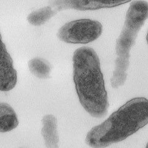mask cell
Instances as JSON below:
<instances>
[{
  "instance_id": "obj_8",
  "label": "cell",
  "mask_w": 148,
  "mask_h": 148,
  "mask_svg": "<svg viewBox=\"0 0 148 148\" xmlns=\"http://www.w3.org/2000/svg\"><path fill=\"white\" fill-rule=\"evenodd\" d=\"M18 125V120L14 110L9 104L0 102V132H10Z\"/></svg>"
},
{
  "instance_id": "obj_11",
  "label": "cell",
  "mask_w": 148,
  "mask_h": 148,
  "mask_svg": "<svg viewBox=\"0 0 148 148\" xmlns=\"http://www.w3.org/2000/svg\"><path fill=\"white\" fill-rule=\"evenodd\" d=\"M146 40H147V45H148V32H147V36H146Z\"/></svg>"
},
{
  "instance_id": "obj_5",
  "label": "cell",
  "mask_w": 148,
  "mask_h": 148,
  "mask_svg": "<svg viewBox=\"0 0 148 148\" xmlns=\"http://www.w3.org/2000/svg\"><path fill=\"white\" fill-rule=\"evenodd\" d=\"M132 0H52L59 9H73L78 11H93L117 7Z\"/></svg>"
},
{
  "instance_id": "obj_6",
  "label": "cell",
  "mask_w": 148,
  "mask_h": 148,
  "mask_svg": "<svg viewBox=\"0 0 148 148\" xmlns=\"http://www.w3.org/2000/svg\"><path fill=\"white\" fill-rule=\"evenodd\" d=\"M17 81V72L13 60L9 54L0 33V91H8L15 87Z\"/></svg>"
},
{
  "instance_id": "obj_4",
  "label": "cell",
  "mask_w": 148,
  "mask_h": 148,
  "mask_svg": "<svg viewBox=\"0 0 148 148\" xmlns=\"http://www.w3.org/2000/svg\"><path fill=\"white\" fill-rule=\"evenodd\" d=\"M103 32V25L97 21L79 19L64 25L58 32V37L65 43L86 44L98 39Z\"/></svg>"
},
{
  "instance_id": "obj_12",
  "label": "cell",
  "mask_w": 148,
  "mask_h": 148,
  "mask_svg": "<svg viewBox=\"0 0 148 148\" xmlns=\"http://www.w3.org/2000/svg\"><path fill=\"white\" fill-rule=\"evenodd\" d=\"M146 148H148V143H147V145H146Z\"/></svg>"
},
{
  "instance_id": "obj_1",
  "label": "cell",
  "mask_w": 148,
  "mask_h": 148,
  "mask_svg": "<svg viewBox=\"0 0 148 148\" xmlns=\"http://www.w3.org/2000/svg\"><path fill=\"white\" fill-rule=\"evenodd\" d=\"M73 81L83 108L93 117L105 116L109 102L98 54L87 46L78 48L73 53Z\"/></svg>"
},
{
  "instance_id": "obj_7",
  "label": "cell",
  "mask_w": 148,
  "mask_h": 148,
  "mask_svg": "<svg viewBox=\"0 0 148 148\" xmlns=\"http://www.w3.org/2000/svg\"><path fill=\"white\" fill-rule=\"evenodd\" d=\"M41 129L45 145L46 148H59V135L58 133L57 120L51 114L46 115L42 119Z\"/></svg>"
},
{
  "instance_id": "obj_2",
  "label": "cell",
  "mask_w": 148,
  "mask_h": 148,
  "mask_svg": "<svg viewBox=\"0 0 148 148\" xmlns=\"http://www.w3.org/2000/svg\"><path fill=\"white\" fill-rule=\"evenodd\" d=\"M147 123L148 99L133 98L104 122L91 128L85 143L92 148H104L125 140Z\"/></svg>"
},
{
  "instance_id": "obj_9",
  "label": "cell",
  "mask_w": 148,
  "mask_h": 148,
  "mask_svg": "<svg viewBox=\"0 0 148 148\" xmlns=\"http://www.w3.org/2000/svg\"><path fill=\"white\" fill-rule=\"evenodd\" d=\"M28 66L30 72L35 77L43 79L49 77L51 68L49 64L46 60L35 58L29 61Z\"/></svg>"
},
{
  "instance_id": "obj_3",
  "label": "cell",
  "mask_w": 148,
  "mask_h": 148,
  "mask_svg": "<svg viewBox=\"0 0 148 148\" xmlns=\"http://www.w3.org/2000/svg\"><path fill=\"white\" fill-rule=\"evenodd\" d=\"M148 18V2L138 0L131 3L121 33L116 41L117 58L110 79L113 88L124 85L130 64V51L135 43L139 31Z\"/></svg>"
},
{
  "instance_id": "obj_10",
  "label": "cell",
  "mask_w": 148,
  "mask_h": 148,
  "mask_svg": "<svg viewBox=\"0 0 148 148\" xmlns=\"http://www.w3.org/2000/svg\"><path fill=\"white\" fill-rule=\"evenodd\" d=\"M55 13L50 6L45 7L31 12L27 17V21L32 25L40 26L49 20Z\"/></svg>"
}]
</instances>
